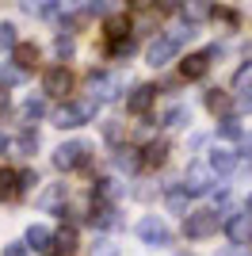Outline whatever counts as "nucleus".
I'll use <instances>...</instances> for the list:
<instances>
[{"label": "nucleus", "instance_id": "obj_14", "mask_svg": "<svg viewBox=\"0 0 252 256\" xmlns=\"http://www.w3.org/2000/svg\"><path fill=\"white\" fill-rule=\"evenodd\" d=\"M12 62L20 65L23 73L34 69V62H38V46H34V42H16V46H12Z\"/></svg>", "mask_w": 252, "mask_h": 256}, {"label": "nucleus", "instance_id": "obj_38", "mask_svg": "<svg viewBox=\"0 0 252 256\" xmlns=\"http://www.w3.org/2000/svg\"><path fill=\"white\" fill-rule=\"evenodd\" d=\"M0 111H8V92H0Z\"/></svg>", "mask_w": 252, "mask_h": 256}, {"label": "nucleus", "instance_id": "obj_4", "mask_svg": "<svg viewBox=\"0 0 252 256\" xmlns=\"http://www.w3.org/2000/svg\"><path fill=\"white\" fill-rule=\"evenodd\" d=\"M107 54H111V58H130V54H134L130 23H122V20H111V23H107Z\"/></svg>", "mask_w": 252, "mask_h": 256}, {"label": "nucleus", "instance_id": "obj_2", "mask_svg": "<svg viewBox=\"0 0 252 256\" xmlns=\"http://www.w3.org/2000/svg\"><path fill=\"white\" fill-rule=\"evenodd\" d=\"M218 226H222L218 210H188V214H184V234H188L191 241H206V237H214V234H218Z\"/></svg>", "mask_w": 252, "mask_h": 256}, {"label": "nucleus", "instance_id": "obj_3", "mask_svg": "<svg viewBox=\"0 0 252 256\" xmlns=\"http://www.w3.org/2000/svg\"><path fill=\"white\" fill-rule=\"evenodd\" d=\"M88 88H92V100H96V104H111V100L122 96L126 80L118 73H92V76H88Z\"/></svg>", "mask_w": 252, "mask_h": 256}, {"label": "nucleus", "instance_id": "obj_17", "mask_svg": "<svg viewBox=\"0 0 252 256\" xmlns=\"http://www.w3.org/2000/svg\"><path fill=\"white\" fill-rule=\"evenodd\" d=\"M23 241H27V248H34V252H42V248H50V241H54V237H50V230H46V226H31Z\"/></svg>", "mask_w": 252, "mask_h": 256}, {"label": "nucleus", "instance_id": "obj_31", "mask_svg": "<svg viewBox=\"0 0 252 256\" xmlns=\"http://www.w3.org/2000/svg\"><path fill=\"white\" fill-rule=\"evenodd\" d=\"M104 138L107 142H118V138H122V126H118V122H104Z\"/></svg>", "mask_w": 252, "mask_h": 256}, {"label": "nucleus", "instance_id": "obj_39", "mask_svg": "<svg viewBox=\"0 0 252 256\" xmlns=\"http://www.w3.org/2000/svg\"><path fill=\"white\" fill-rule=\"evenodd\" d=\"M0 69H4V65H0Z\"/></svg>", "mask_w": 252, "mask_h": 256}, {"label": "nucleus", "instance_id": "obj_12", "mask_svg": "<svg viewBox=\"0 0 252 256\" xmlns=\"http://www.w3.org/2000/svg\"><path fill=\"white\" fill-rule=\"evenodd\" d=\"M153 100H157V88H153V84H138L134 92L126 96V111L142 115V111H149V107H153Z\"/></svg>", "mask_w": 252, "mask_h": 256}, {"label": "nucleus", "instance_id": "obj_20", "mask_svg": "<svg viewBox=\"0 0 252 256\" xmlns=\"http://www.w3.org/2000/svg\"><path fill=\"white\" fill-rule=\"evenodd\" d=\"M42 115H46V100L42 96H31L27 104H23V122H27V126H31L34 118H42Z\"/></svg>", "mask_w": 252, "mask_h": 256}, {"label": "nucleus", "instance_id": "obj_13", "mask_svg": "<svg viewBox=\"0 0 252 256\" xmlns=\"http://www.w3.org/2000/svg\"><path fill=\"white\" fill-rule=\"evenodd\" d=\"M180 8H184V20L188 23H202L214 16V0H184Z\"/></svg>", "mask_w": 252, "mask_h": 256}, {"label": "nucleus", "instance_id": "obj_25", "mask_svg": "<svg viewBox=\"0 0 252 256\" xmlns=\"http://www.w3.org/2000/svg\"><path fill=\"white\" fill-rule=\"evenodd\" d=\"M16 42H20V38H16V27H12V23H0V50H12Z\"/></svg>", "mask_w": 252, "mask_h": 256}, {"label": "nucleus", "instance_id": "obj_8", "mask_svg": "<svg viewBox=\"0 0 252 256\" xmlns=\"http://www.w3.org/2000/svg\"><path fill=\"white\" fill-rule=\"evenodd\" d=\"M42 92H46V96H69V92H73V73H69L65 65L46 69V76H42Z\"/></svg>", "mask_w": 252, "mask_h": 256}, {"label": "nucleus", "instance_id": "obj_35", "mask_svg": "<svg viewBox=\"0 0 252 256\" xmlns=\"http://www.w3.org/2000/svg\"><path fill=\"white\" fill-rule=\"evenodd\" d=\"M218 256H252V252H248V245H230V248H222Z\"/></svg>", "mask_w": 252, "mask_h": 256}, {"label": "nucleus", "instance_id": "obj_27", "mask_svg": "<svg viewBox=\"0 0 252 256\" xmlns=\"http://www.w3.org/2000/svg\"><path fill=\"white\" fill-rule=\"evenodd\" d=\"M54 54H58V58H69V54H73V38H69V34H58V42H54Z\"/></svg>", "mask_w": 252, "mask_h": 256}, {"label": "nucleus", "instance_id": "obj_34", "mask_svg": "<svg viewBox=\"0 0 252 256\" xmlns=\"http://www.w3.org/2000/svg\"><path fill=\"white\" fill-rule=\"evenodd\" d=\"M34 184H38V176H34V172H20V188H23V192H31Z\"/></svg>", "mask_w": 252, "mask_h": 256}, {"label": "nucleus", "instance_id": "obj_29", "mask_svg": "<svg viewBox=\"0 0 252 256\" xmlns=\"http://www.w3.org/2000/svg\"><path fill=\"white\" fill-rule=\"evenodd\" d=\"M237 107H241V111H252V84H241V92H237Z\"/></svg>", "mask_w": 252, "mask_h": 256}, {"label": "nucleus", "instance_id": "obj_11", "mask_svg": "<svg viewBox=\"0 0 252 256\" xmlns=\"http://www.w3.org/2000/svg\"><path fill=\"white\" fill-rule=\"evenodd\" d=\"M206 69H210V50H202V54H188V58L180 62V73L188 76V80H202V76H206Z\"/></svg>", "mask_w": 252, "mask_h": 256}, {"label": "nucleus", "instance_id": "obj_36", "mask_svg": "<svg viewBox=\"0 0 252 256\" xmlns=\"http://www.w3.org/2000/svg\"><path fill=\"white\" fill-rule=\"evenodd\" d=\"M157 8H164V12L168 8H180V0H157Z\"/></svg>", "mask_w": 252, "mask_h": 256}, {"label": "nucleus", "instance_id": "obj_37", "mask_svg": "<svg viewBox=\"0 0 252 256\" xmlns=\"http://www.w3.org/2000/svg\"><path fill=\"white\" fill-rule=\"evenodd\" d=\"M8 146H12V138H8V134H4V130H0V153L8 150Z\"/></svg>", "mask_w": 252, "mask_h": 256}, {"label": "nucleus", "instance_id": "obj_7", "mask_svg": "<svg viewBox=\"0 0 252 256\" xmlns=\"http://www.w3.org/2000/svg\"><path fill=\"white\" fill-rule=\"evenodd\" d=\"M180 54V42L172 38V34H160V38H153L149 42V50H146V62L153 65V69H160V65H168L172 58Z\"/></svg>", "mask_w": 252, "mask_h": 256}, {"label": "nucleus", "instance_id": "obj_18", "mask_svg": "<svg viewBox=\"0 0 252 256\" xmlns=\"http://www.w3.org/2000/svg\"><path fill=\"white\" fill-rule=\"evenodd\" d=\"M164 199H168V206H172V210L176 214H188V192H184V184H168L164 188Z\"/></svg>", "mask_w": 252, "mask_h": 256}, {"label": "nucleus", "instance_id": "obj_21", "mask_svg": "<svg viewBox=\"0 0 252 256\" xmlns=\"http://www.w3.org/2000/svg\"><path fill=\"white\" fill-rule=\"evenodd\" d=\"M16 195H23L20 176H12V172H0V199H16Z\"/></svg>", "mask_w": 252, "mask_h": 256}, {"label": "nucleus", "instance_id": "obj_33", "mask_svg": "<svg viewBox=\"0 0 252 256\" xmlns=\"http://www.w3.org/2000/svg\"><path fill=\"white\" fill-rule=\"evenodd\" d=\"M4 256H27V241H16V245H4Z\"/></svg>", "mask_w": 252, "mask_h": 256}, {"label": "nucleus", "instance_id": "obj_16", "mask_svg": "<svg viewBox=\"0 0 252 256\" xmlns=\"http://www.w3.org/2000/svg\"><path fill=\"white\" fill-rule=\"evenodd\" d=\"M164 160H168V142L164 138L149 142L146 150H142V164H153V168H157V164H164Z\"/></svg>", "mask_w": 252, "mask_h": 256}, {"label": "nucleus", "instance_id": "obj_15", "mask_svg": "<svg viewBox=\"0 0 252 256\" xmlns=\"http://www.w3.org/2000/svg\"><path fill=\"white\" fill-rule=\"evenodd\" d=\"M237 168V153L233 150H214L210 153V172H218V176H226V172Z\"/></svg>", "mask_w": 252, "mask_h": 256}, {"label": "nucleus", "instance_id": "obj_9", "mask_svg": "<svg viewBox=\"0 0 252 256\" xmlns=\"http://www.w3.org/2000/svg\"><path fill=\"white\" fill-rule=\"evenodd\" d=\"M226 237H230L233 245H248L252 241V218L248 214H230L226 218Z\"/></svg>", "mask_w": 252, "mask_h": 256}, {"label": "nucleus", "instance_id": "obj_5", "mask_svg": "<svg viewBox=\"0 0 252 256\" xmlns=\"http://www.w3.org/2000/svg\"><path fill=\"white\" fill-rule=\"evenodd\" d=\"M138 237H142L146 245H153V248H164L168 241H172V230L160 222L157 214H146V218L138 222Z\"/></svg>", "mask_w": 252, "mask_h": 256}, {"label": "nucleus", "instance_id": "obj_32", "mask_svg": "<svg viewBox=\"0 0 252 256\" xmlns=\"http://www.w3.org/2000/svg\"><path fill=\"white\" fill-rule=\"evenodd\" d=\"M118 0H92V12H100V16H107V12H115Z\"/></svg>", "mask_w": 252, "mask_h": 256}, {"label": "nucleus", "instance_id": "obj_6", "mask_svg": "<svg viewBox=\"0 0 252 256\" xmlns=\"http://www.w3.org/2000/svg\"><path fill=\"white\" fill-rule=\"evenodd\" d=\"M84 160H88V146H84V142H62V146L54 150V164H58L62 172L80 168Z\"/></svg>", "mask_w": 252, "mask_h": 256}, {"label": "nucleus", "instance_id": "obj_23", "mask_svg": "<svg viewBox=\"0 0 252 256\" xmlns=\"http://www.w3.org/2000/svg\"><path fill=\"white\" fill-rule=\"evenodd\" d=\"M16 150H20L23 157H31V153L38 150V134H34V130H23L20 138H16Z\"/></svg>", "mask_w": 252, "mask_h": 256}, {"label": "nucleus", "instance_id": "obj_22", "mask_svg": "<svg viewBox=\"0 0 252 256\" xmlns=\"http://www.w3.org/2000/svg\"><path fill=\"white\" fill-rule=\"evenodd\" d=\"M188 122H191V111L184 104H176V107L164 111V126H188Z\"/></svg>", "mask_w": 252, "mask_h": 256}, {"label": "nucleus", "instance_id": "obj_24", "mask_svg": "<svg viewBox=\"0 0 252 256\" xmlns=\"http://www.w3.org/2000/svg\"><path fill=\"white\" fill-rule=\"evenodd\" d=\"M218 134H222V138H241V122H237L233 115H226L218 122Z\"/></svg>", "mask_w": 252, "mask_h": 256}, {"label": "nucleus", "instance_id": "obj_30", "mask_svg": "<svg viewBox=\"0 0 252 256\" xmlns=\"http://www.w3.org/2000/svg\"><path fill=\"white\" fill-rule=\"evenodd\" d=\"M92 256H118V248L111 245V241H96V245H92Z\"/></svg>", "mask_w": 252, "mask_h": 256}, {"label": "nucleus", "instance_id": "obj_19", "mask_svg": "<svg viewBox=\"0 0 252 256\" xmlns=\"http://www.w3.org/2000/svg\"><path fill=\"white\" fill-rule=\"evenodd\" d=\"M138 164H142L138 150H130V146H118V150H115V168H122V172H134Z\"/></svg>", "mask_w": 252, "mask_h": 256}, {"label": "nucleus", "instance_id": "obj_10", "mask_svg": "<svg viewBox=\"0 0 252 256\" xmlns=\"http://www.w3.org/2000/svg\"><path fill=\"white\" fill-rule=\"evenodd\" d=\"M184 192L188 195H206L210 192V164L202 168V164H191L188 176H184Z\"/></svg>", "mask_w": 252, "mask_h": 256}, {"label": "nucleus", "instance_id": "obj_1", "mask_svg": "<svg viewBox=\"0 0 252 256\" xmlns=\"http://www.w3.org/2000/svg\"><path fill=\"white\" fill-rule=\"evenodd\" d=\"M96 111H100V104H96V100H69V104L58 107V115H54V126H62V130H76V126H84V122H92Z\"/></svg>", "mask_w": 252, "mask_h": 256}, {"label": "nucleus", "instance_id": "obj_26", "mask_svg": "<svg viewBox=\"0 0 252 256\" xmlns=\"http://www.w3.org/2000/svg\"><path fill=\"white\" fill-rule=\"evenodd\" d=\"M206 107H210V111H226V107H230L226 92H218V88H214V92H206Z\"/></svg>", "mask_w": 252, "mask_h": 256}, {"label": "nucleus", "instance_id": "obj_28", "mask_svg": "<svg viewBox=\"0 0 252 256\" xmlns=\"http://www.w3.org/2000/svg\"><path fill=\"white\" fill-rule=\"evenodd\" d=\"M62 195H65V184H58L54 192H46V195H42V206H58V203H62Z\"/></svg>", "mask_w": 252, "mask_h": 256}]
</instances>
